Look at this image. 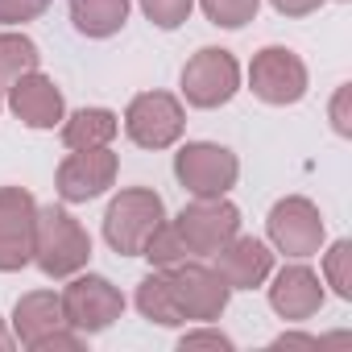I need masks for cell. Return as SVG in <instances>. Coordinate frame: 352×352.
<instances>
[{
	"instance_id": "obj_1",
	"label": "cell",
	"mask_w": 352,
	"mask_h": 352,
	"mask_svg": "<svg viewBox=\"0 0 352 352\" xmlns=\"http://www.w3.org/2000/svg\"><path fill=\"white\" fill-rule=\"evenodd\" d=\"M91 261V236L67 208H38L34 224V265L46 278H71L87 270Z\"/></svg>"
},
{
	"instance_id": "obj_2",
	"label": "cell",
	"mask_w": 352,
	"mask_h": 352,
	"mask_svg": "<svg viewBox=\"0 0 352 352\" xmlns=\"http://www.w3.org/2000/svg\"><path fill=\"white\" fill-rule=\"evenodd\" d=\"M162 220H166L162 195L149 191V187H129V191H120V195L108 204V212H104V241H108V249L120 253V257H141L145 241L153 236V228H157Z\"/></svg>"
},
{
	"instance_id": "obj_3",
	"label": "cell",
	"mask_w": 352,
	"mask_h": 352,
	"mask_svg": "<svg viewBox=\"0 0 352 352\" xmlns=\"http://www.w3.org/2000/svg\"><path fill=\"white\" fill-rule=\"evenodd\" d=\"M63 302V319L67 327H75L79 336H96V331H108L120 315H124V294L100 278V274H71V282L63 286L58 294Z\"/></svg>"
},
{
	"instance_id": "obj_4",
	"label": "cell",
	"mask_w": 352,
	"mask_h": 352,
	"mask_svg": "<svg viewBox=\"0 0 352 352\" xmlns=\"http://www.w3.org/2000/svg\"><path fill=\"white\" fill-rule=\"evenodd\" d=\"M174 179L183 183V191L208 199V195H228L241 179V162L228 145L216 141H187L174 153Z\"/></svg>"
},
{
	"instance_id": "obj_5",
	"label": "cell",
	"mask_w": 352,
	"mask_h": 352,
	"mask_svg": "<svg viewBox=\"0 0 352 352\" xmlns=\"http://www.w3.org/2000/svg\"><path fill=\"white\" fill-rule=\"evenodd\" d=\"M265 228H270V245H274L282 257H290V261L315 257V253L323 249V241H327V224H323L319 208H315L307 195H286V199H278V204L270 208Z\"/></svg>"
},
{
	"instance_id": "obj_6",
	"label": "cell",
	"mask_w": 352,
	"mask_h": 352,
	"mask_svg": "<svg viewBox=\"0 0 352 352\" xmlns=\"http://www.w3.org/2000/svg\"><path fill=\"white\" fill-rule=\"evenodd\" d=\"M187 129V108L170 91H141L124 108V133L141 149H170Z\"/></svg>"
},
{
	"instance_id": "obj_7",
	"label": "cell",
	"mask_w": 352,
	"mask_h": 352,
	"mask_svg": "<svg viewBox=\"0 0 352 352\" xmlns=\"http://www.w3.org/2000/svg\"><path fill=\"white\" fill-rule=\"evenodd\" d=\"M241 91V63L232 58V50L220 46H204L199 54L187 58L183 67V100L191 108H224L232 96Z\"/></svg>"
},
{
	"instance_id": "obj_8",
	"label": "cell",
	"mask_w": 352,
	"mask_h": 352,
	"mask_svg": "<svg viewBox=\"0 0 352 352\" xmlns=\"http://www.w3.org/2000/svg\"><path fill=\"white\" fill-rule=\"evenodd\" d=\"M166 282H170V294H174V302H179V311H183V319H191V323H212V319H220L224 311H228V298H232V290H228V282L212 270V265H204V261H179V265H170L166 270Z\"/></svg>"
},
{
	"instance_id": "obj_9",
	"label": "cell",
	"mask_w": 352,
	"mask_h": 352,
	"mask_svg": "<svg viewBox=\"0 0 352 352\" xmlns=\"http://www.w3.org/2000/svg\"><path fill=\"white\" fill-rule=\"evenodd\" d=\"M179 236L187 241L191 257H212L216 249H224L236 232H241V208L228 204V195H208V199H191L179 220H174Z\"/></svg>"
},
{
	"instance_id": "obj_10",
	"label": "cell",
	"mask_w": 352,
	"mask_h": 352,
	"mask_svg": "<svg viewBox=\"0 0 352 352\" xmlns=\"http://www.w3.org/2000/svg\"><path fill=\"white\" fill-rule=\"evenodd\" d=\"M311 87V75H307V63L286 50V46H265L253 54L249 63V91L270 104V108H286V104H298Z\"/></svg>"
},
{
	"instance_id": "obj_11",
	"label": "cell",
	"mask_w": 352,
	"mask_h": 352,
	"mask_svg": "<svg viewBox=\"0 0 352 352\" xmlns=\"http://www.w3.org/2000/svg\"><path fill=\"white\" fill-rule=\"evenodd\" d=\"M116 170H120V157L100 145V149H71L54 174V191L63 204H91L100 199L112 183H116Z\"/></svg>"
},
{
	"instance_id": "obj_12",
	"label": "cell",
	"mask_w": 352,
	"mask_h": 352,
	"mask_svg": "<svg viewBox=\"0 0 352 352\" xmlns=\"http://www.w3.org/2000/svg\"><path fill=\"white\" fill-rule=\"evenodd\" d=\"M38 199L25 187H0V274H17L34 261Z\"/></svg>"
},
{
	"instance_id": "obj_13",
	"label": "cell",
	"mask_w": 352,
	"mask_h": 352,
	"mask_svg": "<svg viewBox=\"0 0 352 352\" xmlns=\"http://www.w3.org/2000/svg\"><path fill=\"white\" fill-rule=\"evenodd\" d=\"M212 270L228 282V290H257L274 274V253L257 236H232L224 249L212 253Z\"/></svg>"
},
{
	"instance_id": "obj_14",
	"label": "cell",
	"mask_w": 352,
	"mask_h": 352,
	"mask_svg": "<svg viewBox=\"0 0 352 352\" xmlns=\"http://www.w3.org/2000/svg\"><path fill=\"white\" fill-rule=\"evenodd\" d=\"M323 298H327V294H323V282H319V274H315L311 265L294 261V265H282V270L274 274L270 307H274L278 319H286V323H302V319L319 315Z\"/></svg>"
},
{
	"instance_id": "obj_15",
	"label": "cell",
	"mask_w": 352,
	"mask_h": 352,
	"mask_svg": "<svg viewBox=\"0 0 352 352\" xmlns=\"http://www.w3.org/2000/svg\"><path fill=\"white\" fill-rule=\"evenodd\" d=\"M9 108L30 129H54L67 116V104H63L58 83L50 75H42V71H30V75H21V79L9 83Z\"/></svg>"
},
{
	"instance_id": "obj_16",
	"label": "cell",
	"mask_w": 352,
	"mask_h": 352,
	"mask_svg": "<svg viewBox=\"0 0 352 352\" xmlns=\"http://www.w3.org/2000/svg\"><path fill=\"white\" fill-rule=\"evenodd\" d=\"M63 302L54 290H34V294H21L17 307H13V340L21 348H38L54 327H63Z\"/></svg>"
},
{
	"instance_id": "obj_17",
	"label": "cell",
	"mask_w": 352,
	"mask_h": 352,
	"mask_svg": "<svg viewBox=\"0 0 352 352\" xmlns=\"http://www.w3.org/2000/svg\"><path fill=\"white\" fill-rule=\"evenodd\" d=\"M116 133H120V116L112 108H79V112L63 116L67 149H100V145H112Z\"/></svg>"
},
{
	"instance_id": "obj_18",
	"label": "cell",
	"mask_w": 352,
	"mask_h": 352,
	"mask_svg": "<svg viewBox=\"0 0 352 352\" xmlns=\"http://www.w3.org/2000/svg\"><path fill=\"white\" fill-rule=\"evenodd\" d=\"M71 21L83 38H112L129 21V0H71Z\"/></svg>"
},
{
	"instance_id": "obj_19",
	"label": "cell",
	"mask_w": 352,
	"mask_h": 352,
	"mask_svg": "<svg viewBox=\"0 0 352 352\" xmlns=\"http://www.w3.org/2000/svg\"><path fill=\"white\" fill-rule=\"evenodd\" d=\"M133 302H137L141 319H149V323H162V327H183V323H187L183 311H179V302H174V294H170L166 270H153L149 278H141Z\"/></svg>"
},
{
	"instance_id": "obj_20",
	"label": "cell",
	"mask_w": 352,
	"mask_h": 352,
	"mask_svg": "<svg viewBox=\"0 0 352 352\" xmlns=\"http://www.w3.org/2000/svg\"><path fill=\"white\" fill-rule=\"evenodd\" d=\"M42 54H38V42L25 38V34H0V83H13L30 71H38Z\"/></svg>"
},
{
	"instance_id": "obj_21",
	"label": "cell",
	"mask_w": 352,
	"mask_h": 352,
	"mask_svg": "<svg viewBox=\"0 0 352 352\" xmlns=\"http://www.w3.org/2000/svg\"><path fill=\"white\" fill-rule=\"evenodd\" d=\"M141 257H145V261H149L153 270H170V265H179V261H187L191 253H187V241L179 236V228H174L170 220H162V224L153 228V236L145 241Z\"/></svg>"
},
{
	"instance_id": "obj_22",
	"label": "cell",
	"mask_w": 352,
	"mask_h": 352,
	"mask_svg": "<svg viewBox=\"0 0 352 352\" xmlns=\"http://www.w3.org/2000/svg\"><path fill=\"white\" fill-rule=\"evenodd\" d=\"M199 9H204V17H208L212 25H220V30H241V25H249V21L257 17L261 0H199Z\"/></svg>"
},
{
	"instance_id": "obj_23",
	"label": "cell",
	"mask_w": 352,
	"mask_h": 352,
	"mask_svg": "<svg viewBox=\"0 0 352 352\" xmlns=\"http://www.w3.org/2000/svg\"><path fill=\"white\" fill-rule=\"evenodd\" d=\"M323 282L340 298H352V241H336L323 253Z\"/></svg>"
},
{
	"instance_id": "obj_24",
	"label": "cell",
	"mask_w": 352,
	"mask_h": 352,
	"mask_svg": "<svg viewBox=\"0 0 352 352\" xmlns=\"http://www.w3.org/2000/svg\"><path fill=\"white\" fill-rule=\"evenodd\" d=\"M195 9V0H141V13L157 25V30H179Z\"/></svg>"
},
{
	"instance_id": "obj_25",
	"label": "cell",
	"mask_w": 352,
	"mask_h": 352,
	"mask_svg": "<svg viewBox=\"0 0 352 352\" xmlns=\"http://www.w3.org/2000/svg\"><path fill=\"white\" fill-rule=\"evenodd\" d=\"M195 348H216V352H232V336H224L220 327H191L179 336V352H195Z\"/></svg>"
},
{
	"instance_id": "obj_26",
	"label": "cell",
	"mask_w": 352,
	"mask_h": 352,
	"mask_svg": "<svg viewBox=\"0 0 352 352\" xmlns=\"http://www.w3.org/2000/svg\"><path fill=\"white\" fill-rule=\"evenodd\" d=\"M50 9V0H0V25H25Z\"/></svg>"
},
{
	"instance_id": "obj_27",
	"label": "cell",
	"mask_w": 352,
	"mask_h": 352,
	"mask_svg": "<svg viewBox=\"0 0 352 352\" xmlns=\"http://www.w3.org/2000/svg\"><path fill=\"white\" fill-rule=\"evenodd\" d=\"M327 116H331V129H336L340 137H352V83H340V87H336Z\"/></svg>"
},
{
	"instance_id": "obj_28",
	"label": "cell",
	"mask_w": 352,
	"mask_h": 352,
	"mask_svg": "<svg viewBox=\"0 0 352 352\" xmlns=\"http://www.w3.org/2000/svg\"><path fill=\"white\" fill-rule=\"evenodd\" d=\"M83 340H87V336H79L75 327H67V323H63V327H54V331L34 348V352H79V348H83Z\"/></svg>"
},
{
	"instance_id": "obj_29",
	"label": "cell",
	"mask_w": 352,
	"mask_h": 352,
	"mask_svg": "<svg viewBox=\"0 0 352 352\" xmlns=\"http://www.w3.org/2000/svg\"><path fill=\"white\" fill-rule=\"evenodd\" d=\"M270 5L282 13V17H311V13H319L327 0H270Z\"/></svg>"
},
{
	"instance_id": "obj_30",
	"label": "cell",
	"mask_w": 352,
	"mask_h": 352,
	"mask_svg": "<svg viewBox=\"0 0 352 352\" xmlns=\"http://www.w3.org/2000/svg\"><path fill=\"white\" fill-rule=\"evenodd\" d=\"M270 348H319V340H315V336H307V331H282Z\"/></svg>"
},
{
	"instance_id": "obj_31",
	"label": "cell",
	"mask_w": 352,
	"mask_h": 352,
	"mask_svg": "<svg viewBox=\"0 0 352 352\" xmlns=\"http://www.w3.org/2000/svg\"><path fill=\"white\" fill-rule=\"evenodd\" d=\"M13 344H17V340H13V331H9V327H5V323H0V352H9V348H13Z\"/></svg>"
},
{
	"instance_id": "obj_32",
	"label": "cell",
	"mask_w": 352,
	"mask_h": 352,
	"mask_svg": "<svg viewBox=\"0 0 352 352\" xmlns=\"http://www.w3.org/2000/svg\"><path fill=\"white\" fill-rule=\"evenodd\" d=\"M0 104H5V100H0Z\"/></svg>"
},
{
	"instance_id": "obj_33",
	"label": "cell",
	"mask_w": 352,
	"mask_h": 352,
	"mask_svg": "<svg viewBox=\"0 0 352 352\" xmlns=\"http://www.w3.org/2000/svg\"><path fill=\"white\" fill-rule=\"evenodd\" d=\"M50 5H54V0H50Z\"/></svg>"
}]
</instances>
